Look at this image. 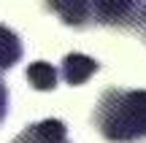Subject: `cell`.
<instances>
[{
    "label": "cell",
    "mask_w": 146,
    "mask_h": 143,
    "mask_svg": "<svg viewBox=\"0 0 146 143\" xmlns=\"http://www.w3.org/2000/svg\"><path fill=\"white\" fill-rule=\"evenodd\" d=\"M133 24H135V30L141 32V38L146 41V0L141 3V8H138V14H135V19H133Z\"/></svg>",
    "instance_id": "cell-8"
},
{
    "label": "cell",
    "mask_w": 146,
    "mask_h": 143,
    "mask_svg": "<svg viewBox=\"0 0 146 143\" xmlns=\"http://www.w3.org/2000/svg\"><path fill=\"white\" fill-rule=\"evenodd\" d=\"M22 59V41L11 27L0 24V73L11 70Z\"/></svg>",
    "instance_id": "cell-6"
},
{
    "label": "cell",
    "mask_w": 146,
    "mask_h": 143,
    "mask_svg": "<svg viewBox=\"0 0 146 143\" xmlns=\"http://www.w3.org/2000/svg\"><path fill=\"white\" fill-rule=\"evenodd\" d=\"M98 70H100V62H98V59L87 57V54L73 51V54H68V57L62 59L60 73H62V78L68 81L70 86H81L84 81H89Z\"/></svg>",
    "instance_id": "cell-5"
},
{
    "label": "cell",
    "mask_w": 146,
    "mask_h": 143,
    "mask_svg": "<svg viewBox=\"0 0 146 143\" xmlns=\"http://www.w3.org/2000/svg\"><path fill=\"white\" fill-rule=\"evenodd\" d=\"M46 11H52L62 24L84 30L95 22V8L92 0H43Z\"/></svg>",
    "instance_id": "cell-2"
},
{
    "label": "cell",
    "mask_w": 146,
    "mask_h": 143,
    "mask_svg": "<svg viewBox=\"0 0 146 143\" xmlns=\"http://www.w3.org/2000/svg\"><path fill=\"white\" fill-rule=\"evenodd\" d=\"M5 113H8V89H5L3 78H0V124H3Z\"/></svg>",
    "instance_id": "cell-9"
},
{
    "label": "cell",
    "mask_w": 146,
    "mask_h": 143,
    "mask_svg": "<svg viewBox=\"0 0 146 143\" xmlns=\"http://www.w3.org/2000/svg\"><path fill=\"white\" fill-rule=\"evenodd\" d=\"M57 76L60 73L49 62H43V59L27 65V81H30L33 89H38V92H52L54 86H57Z\"/></svg>",
    "instance_id": "cell-7"
},
{
    "label": "cell",
    "mask_w": 146,
    "mask_h": 143,
    "mask_svg": "<svg viewBox=\"0 0 146 143\" xmlns=\"http://www.w3.org/2000/svg\"><path fill=\"white\" fill-rule=\"evenodd\" d=\"M14 143H70L68 140V127L60 119H43V122L27 124Z\"/></svg>",
    "instance_id": "cell-4"
},
{
    "label": "cell",
    "mask_w": 146,
    "mask_h": 143,
    "mask_svg": "<svg viewBox=\"0 0 146 143\" xmlns=\"http://www.w3.org/2000/svg\"><path fill=\"white\" fill-rule=\"evenodd\" d=\"M92 124L108 143H135L146 138V89L111 86L100 95Z\"/></svg>",
    "instance_id": "cell-1"
},
{
    "label": "cell",
    "mask_w": 146,
    "mask_h": 143,
    "mask_svg": "<svg viewBox=\"0 0 146 143\" xmlns=\"http://www.w3.org/2000/svg\"><path fill=\"white\" fill-rule=\"evenodd\" d=\"M141 3L143 0H92L95 22L111 24V27H125L135 19Z\"/></svg>",
    "instance_id": "cell-3"
}]
</instances>
